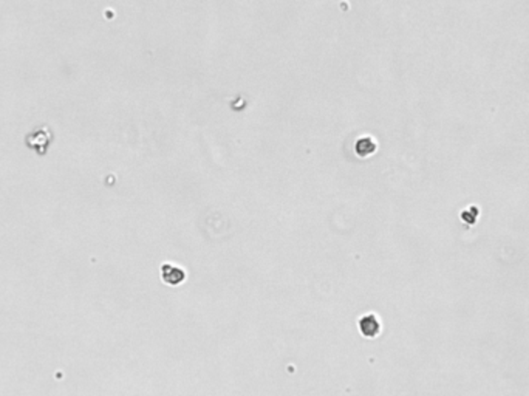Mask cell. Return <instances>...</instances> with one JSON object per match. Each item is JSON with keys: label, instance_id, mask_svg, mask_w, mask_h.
I'll return each mask as SVG.
<instances>
[{"label": "cell", "instance_id": "6da1fadb", "mask_svg": "<svg viewBox=\"0 0 529 396\" xmlns=\"http://www.w3.org/2000/svg\"><path fill=\"white\" fill-rule=\"evenodd\" d=\"M161 271H163V280L166 282V283H169V285H172V287H175V285H180L183 280H184V277H186V274H184V271H183V269L181 268H178V266H175V265H163V269H161Z\"/></svg>", "mask_w": 529, "mask_h": 396}, {"label": "cell", "instance_id": "7a4b0ae2", "mask_svg": "<svg viewBox=\"0 0 529 396\" xmlns=\"http://www.w3.org/2000/svg\"><path fill=\"white\" fill-rule=\"evenodd\" d=\"M359 327L362 335L367 338H375L379 333V322L375 316H365V318H362L359 321Z\"/></svg>", "mask_w": 529, "mask_h": 396}, {"label": "cell", "instance_id": "3957f363", "mask_svg": "<svg viewBox=\"0 0 529 396\" xmlns=\"http://www.w3.org/2000/svg\"><path fill=\"white\" fill-rule=\"evenodd\" d=\"M375 150H376V142L373 141V138L365 136V138L358 139V142H356V152H358L361 156H367V155L373 153Z\"/></svg>", "mask_w": 529, "mask_h": 396}, {"label": "cell", "instance_id": "277c9868", "mask_svg": "<svg viewBox=\"0 0 529 396\" xmlns=\"http://www.w3.org/2000/svg\"><path fill=\"white\" fill-rule=\"evenodd\" d=\"M461 217H463V220H464V221H466V223L474 225L475 221H477V217H478V209H477V208L466 209V211L463 212V215H461Z\"/></svg>", "mask_w": 529, "mask_h": 396}]
</instances>
